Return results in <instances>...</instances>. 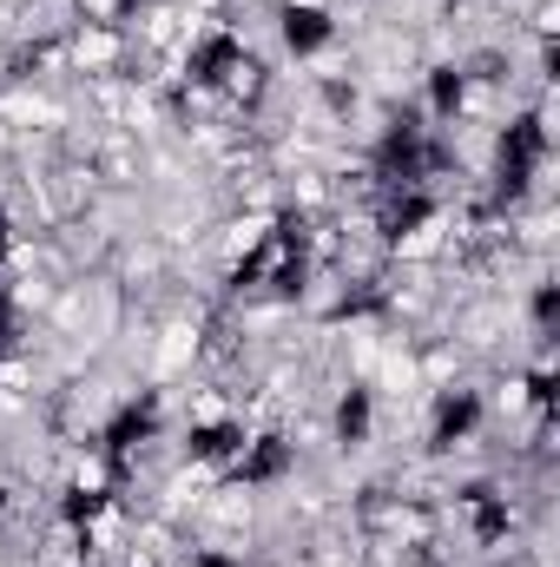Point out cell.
Wrapping results in <instances>:
<instances>
[{"instance_id": "obj_1", "label": "cell", "mask_w": 560, "mask_h": 567, "mask_svg": "<svg viewBox=\"0 0 560 567\" xmlns=\"http://www.w3.org/2000/svg\"><path fill=\"white\" fill-rule=\"evenodd\" d=\"M330 33H336V27H330V13H323V7H283V40H290L297 53H317Z\"/></svg>"}]
</instances>
